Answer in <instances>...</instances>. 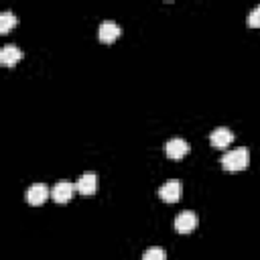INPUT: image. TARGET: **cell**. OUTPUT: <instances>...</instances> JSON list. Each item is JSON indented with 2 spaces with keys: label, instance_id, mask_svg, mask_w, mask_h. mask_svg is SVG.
I'll return each instance as SVG.
<instances>
[{
  "label": "cell",
  "instance_id": "cell-1",
  "mask_svg": "<svg viewBox=\"0 0 260 260\" xmlns=\"http://www.w3.org/2000/svg\"><path fill=\"white\" fill-rule=\"evenodd\" d=\"M250 162V152L248 148H234V150H228L223 156H221V167L225 171H244Z\"/></svg>",
  "mask_w": 260,
  "mask_h": 260
},
{
  "label": "cell",
  "instance_id": "cell-2",
  "mask_svg": "<svg viewBox=\"0 0 260 260\" xmlns=\"http://www.w3.org/2000/svg\"><path fill=\"white\" fill-rule=\"evenodd\" d=\"M199 225V215L195 213V211H181L177 217H175V230L179 232V234H189V232H193L195 228Z\"/></svg>",
  "mask_w": 260,
  "mask_h": 260
},
{
  "label": "cell",
  "instance_id": "cell-3",
  "mask_svg": "<svg viewBox=\"0 0 260 260\" xmlns=\"http://www.w3.org/2000/svg\"><path fill=\"white\" fill-rule=\"evenodd\" d=\"M158 197L167 203H175L183 197V183L181 181H167L162 187H158Z\"/></svg>",
  "mask_w": 260,
  "mask_h": 260
},
{
  "label": "cell",
  "instance_id": "cell-4",
  "mask_svg": "<svg viewBox=\"0 0 260 260\" xmlns=\"http://www.w3.org/2000/svg\"><path fill=\"white\" fill-rule=\"evenodd\" d=\"M209 142H211L213 148L223 150V148H228V146L234 142V132H232L230 128H225V126H219V128H215V130L211 132Z\"/></svg>",
  "mask_w": 260,
  "mask_h": 260
},
{
  "label": "cell",
  "instance_id": "cell-5",
  "mask_svg": "<svg viewBox=\"0 0 260 260\" xmlns=\"http://www.w3.org/2000/svg\"><path fill=\"white\" fill-rule=\"evenodd\" d=\"M75 189H77V187H75L73 183L59 181V183H55V185H53V189H51V199H53V201H57V203H67V201L73 197Z\"/></svg>",
  "mask_w": 260,
  "mask_h": 260
},
{
  "label": "cell",
  "instance_id": "cell-6",
  "mask_svg": "<svg viewBox=\"0 0 260 260\" xmlns=\"http://www.w3.org/2000/svg\"><path fill=\"white\" fill-rule=\"evenodd\" d=\"M49 195H51V191H49V187H47L45 183H32V185L26 189V193H24V197H26V201H28L30 205H41V203H45Z\"/></svg>",
  "mask_w": 260,
  "mask_h": 260
},
{
  "label": "cell",
  "instance_id": "cell-7",
  "mask_svg": "<svg viewBox=\"0 0 260 260\" xmlns=\"http://www.w3.org/2000/svg\"><path fill=\"white\" fill-rule=\"evenodd\" d=\"M165 152H167L169 158L179 160V158H183V156L189 152V142L183 140V138H171V140L165 144Z\"/></svg>",
  "mask_w": 260,
  "mask_h": 260
},
{
  "label": "cell",
  "instance_id": "cell-8",
  "mask_svg": "<svg viewBox=\"0 0 260 260\" xmlns=\"http://www.w3.org/2000/svg\"><path fill=\"white\" fill-rule=\"evenodd\" d=\"M120 32H122V28L114 20H104L100 24V28H98V39L102 43H114L120 37Z\"/></svg>",
  "mask_w": 260,
  "mask_h": 260
},
{
  "label": "cell",
  "instance_id": "cell-9",
  "mask_svg": "<svg viewBox=\"0 0 260 260\" xmlns=\"http://www.w3.org/2000/svg\"><path fill=\"white\" fill-rule=\"evenodd\" d=\"M77 191L81 193V195H85V197H89V195H93L95 191H98V175L95 173H83L79 179H77Z\"/></svg>",
  "mask_w": 260,
  "mask_h": 260
},
{
  "label": "cell",
  "instance_id": "cell-10",
  "mask_svg": "<svg viewBox=\"0 0 260 260\" xmlns=\"http://www.w3.org/2000/svg\"><path fill=\"white\" fill-rule=\"evenodd\" d=\"M20 59H22V51H20L16 45H4V47H2V51H0V63H2V65L12 67V65H16Z\"/></svg>",
  "mask_w": 260,
  "mask_h": 260
},
{
  "label": "cell",
  "instance_id": "cell-11",
  "mask_svg": "<svg viewBox=\"0 0 260 260\" xmlns=\"http://www.w3.org/2000/svg\"><path fill=\"white\" fill-rule=\"evenodd\" d=\"M18 24V16H14L10 10H6V12H2L0 14V32L2 35H6L12 26H16Z\"/></svg>",
  "mask_w": 260,
  "mask_h": 260
},
{
  "label": "cell",
  "instance_id": "cell-12",
  "mask_svg": "<svg viewBox=\"0 0 260 260\" xmlns=\"http://www.w3.org/2000/svg\"><path fill=\"white\" fill-rule=\"evenodd\" d=\"M142 260H167V252L158 246H152L142 254Z\"/></svg>",
  "mask_w": 260,
  "mask_h": 260
},
{
  "label": "cell",
  "instance_id": "cell-13",
  "mask_svg": "<svg viewBox=\"0 0 260 260\" xmlns=\"http://www.w3.org/2000/svg\"><path fill=\"white\" fill-rule=\"evenodd\" d=\"M248 26H252V28H260V4L248 14Z\"/></svg>",
  "mask_w": 260,
  "mask_h": 260
}]
</instances>
